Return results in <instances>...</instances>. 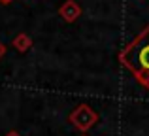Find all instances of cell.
<instances>
[{
	"mask_svg": "<svg viewBox=\"0 0 149 136\" xmlns=\"http://www.w3.org/2000/svg\"><path fill=\"white\" fill-rule=\"evenodd\" d=\"M119 63L136 77L140 85L149 89V25L119 51Z\"/></svg>",
	"mask_w": 149,
	"mask_h": 136,
	"instance_id": "cell-1",
	"label": "cell"
},
{
	"mask_svg": "<svg viewBox=\"0 0 149 136\" xmlns=\"http://www.w3.org/2000/svg\"><path fill=\"white\" fill-rule=\"evenodd\" d=\"M98 114L96 110H93V106L89 104H77L72 112L68 114V121L74 129H77L79 133H87L98 123Z\"/></svg>",
	"mask_w": 149,
	"mask_h": 136,
	"instance_id": "cell-2",
	"label": "cell"
},
{
	"mask_svg": "<svg viewBox=\"0 0 149 136\" xmlns=\"http://www.w3.org/2000/svg\"><path fill=\"white\" fill-rule=\"evenodd\" d=\"M58 15L62 17V21L66 23H76L81 17V6L76 0H66L62 2V6L58 8Z\"/></svg>",
	"mask_w": 149,
	"mask_h": 136,
	"instance_id": "cell-3",
	"label": "cell"
},
{
	"mask_svg": "<svg viewBox=\"0 0 149 136\" xmlns=\"http://www.w3.org/2000/svg\"><path fill=\"white\" fill-rule=\"evenodd\" d=\"M11 45H13L15 51H19V53H26L30 47H32V38H30L26 32H19L17 36L11 40Z\"/></svg>",
	"mask_w": 149,
	"mask_h": 136,
	"instance_id": "cell-4",
	"label": "cell"
},
{
	"mask_svg": "<svg viewBox=\"0 0 149 136\" xmlns=\"http://www.w3.org/2000/svg\"><path fill=\"white\" fill-rule=\"evenodd\" d=\"M4 55H6V45H4L2 42H0V59H2Z\"/></svg>",
	"mask_w": 149,
	"mask_h": 136,
	"instance_id": "cell-5",
	"label": "cell"
},
{
	"mask_svg": "<svg viewBox=\"0 0 149 136\" xmlns=\"http://www.w3.org/2000/svg\"><path fill=\"white\" fill-rule=\"evenodd\" d=\"M6 136H21V134H19V133H17V130H10V133H8Z\"/></svg>",
	"mask_w": 149,
	"mask_h": 136,
	"instance_id": "cell-6",
	"label": "cell"
},
{
	"mask_svg": "<svg viewBox=\"0 0 149 136\" xmlns=\"http://www.w3.org/2000/svg\"><path fill=\"white\" fill-rule=\"evenodd\" d=\"M13 2V0H0V4H2V6H8V4H11Z\"/></svg>",
	"mask_w": 149,
	"mask_h": 136,
	"instance_id": "cell-7",
	"label": "cell"
},
{
	"mask_svg": "<svg viewBox=\"0 0 149 136\" xmlns=\"http://www.w3.org/2000/svg\"><path fill=\"white\" fill-rule=\"evenodd\" d=\"M81 136H87V134H81Z\"/></svg>",
	"mask_w": 149,
	"mask_h": 136,
	"instance_id": "cell-8",
	"label": "cell"
}]
</instances>
